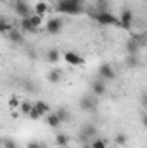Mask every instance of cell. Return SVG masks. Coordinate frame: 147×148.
Returning <instances> with one entry per match:
<instances>
[{"instance_id":"cell-22","label":"cell","mask_w":147,"mask_h":148,"mask_svg":"<svg viewBox=\"0 0 147 148\" xmlns=\"http://www.w3.org/2000/svg\"><path fill=\"white\" fill-rule=\"evenodd\" d=\"M57 115L61 117V121L62 122H68V121H71V114H69V110L68 109H57Z\"/></svg>"},{"instance_id":"cell-14","label":"cell","mask_w":147,"mask_h":148,"mask_svg":"<svg viewBox=\"0 0 147 148\" xmlns=\"http://www.w3.org/2000/svg\"><path fill=\"white\" fill-rule=\"evenodd\" d=\"M9 40H10L14 45H21V43L24 41V38H23V31H21V29H12V31L9 33Z\"/></svg>"},{"instance_id":"cell-6","label":"cell","mask_w":147,"mask_h":148,"mask_svg":"<svg viewBox=\"0 0 147 148\" xmlns=\"http://www.w3.org/2000/svg\"><path fill=\"white\" fill-rule=\"evenodd\" d=\"M80 138H81L83 143H90L92 140L97 138V127L94 124H85L80 131Z\"/></svg>"},{"instance_id":"cell-34","label":"cell","mask_w":147,"mask_h":148,"mask_svg":"<svg viewBox=\"0 0 147 148\" xmlns=\"http://www.w3.org/2000/svg\"><path fill=\"white\" fill-rule=\"evenodd\" d=\"M73 2H76V3H83V0H73Z\"/></svg>"},{"instance_id":"cell-3","label":"cell","mask_w":147,"mask_h":148,"mask_svg":"<svg viewBox=\"0 0 147 148\" xmlns=\"http://www.w3.org/2000/svg\"><path fill=\"white\" fill-rule=\"evenodd\" d=\"M62 28H64V21L61 19V17H50V19H47V23H45V31L49 33V35H59L61 31H62Z\"/></svg>"},{"instance_id":"cell-23","label":"cell","mask_w":147,"mask_h":148,"mask_svg":"<svg viewBox=\"0 0 147 148\" xmlns=\"http://www.w3.org/2000/svg\"><path fill=\"white\" fill-rule=\"evenodd\" d=\"M90 145H92V148H107V141L104 138H95L90 141Z\"/></svg>"},{"instance_id":"cell-24","label":"cell","mask_w":147,"mask_h":148,"mask_svg":"<svg viewBox=\"0 0 147 148\" xmlns=\"http://www.w3.org/2000/svg\"><path fill=\"white\" fill-rule=\"evenodd\" d=\"M35 105H31L30 102H21V114L23 115H30V112L33 110Z\"/></svg>"},{"instance_id":"cell-13","label":"cell","mask_w":147,"mask_h":148,"mask_svg":"<svg viewBox=\"0 0 147 148\" xmlns=\"http://www.w3.org/2000/svg\"><path fill=\"white\" fill-rule=\"evenodd\" d=\"M19 29L23 31V33H37L38 29L31 24V21H30V17H24V19H21L19 21Z\"/></svg>"},{"instance_id":"cell-16","label":"cell","mask_w":147,"mask_h":148,"mask_svg":"<svg viewBox=\"0 0 147 148\" xmlns=\"http://www.w3.org/2000/svg\"><path fill=\"white\" fill-rule=\"evenodd\" d=\"M35 109H37L42 115H49L50 114V107H49V103L47 102H43V100H38V102H35Z\"/></svg>"},{"instance_id":"cell-9","label":"cell","mask_w":147,"mask_h":148,"mask_svg":"<svg viewBox=\"0 0 147 148\" xmlns=\"http://www.w3.org/2000/svg\"><path fill=\"white\" fill-rule=\"evenodd\" d=\"M90 90H92V95L94 97H104L106 93H107V88H106V81L104 79H101V77H97V79H94L92 83H90Z\"/></svg>"},{"instance_id":"cell-33","label":"cell","mask_w":147,"mask_h":148,"mask_svg":"<svg viewBox=\"0 0 147 148\" xmlns=\"http://www.w3.org/2000/svg\"><path fill=\"white\" fill-rule=\"evenodd\" d=\"M81 148H92V145H90V143H83V147Z\"/></svg>"},{"instance_id":"cell-30","label":"cell","mask_w":147,"mask_h":148,"mask_svg":"<svg viewBox=\"0 0 147 148\" xmlns=\"http://www.w3.org/2000/svg\"><path fill=\"white\" fill-rule=\"evenodd\" d=\"M140 103H142L144 109H147V91L146 93H142V97H140Z\"/></svg>"},{"instance_id":"cell-5","label":"cell","mask_w":147,"mask_h":148,"mask_svg":"<svg viewBox=\"0 0 147 148\" xmlns=\"http://www.w3.org/2000/svg\"><path fill=\"white\" fill-rule=\"evenodd\" d=\"M12 7H14L16 16H19L21 19H24V17H30V16H31L30 5H28V2H26V0H14V2H12Z\"/></svg>"},{"instance_id":"cell-1","label":"cell","mask_w":147,"mask_h":148,"mask_svg":"<svg viewBox=\"0 0 147 148\" xmlns=\"http://www.w3.org/2000/svg\"><path fill=\"white\" fill-rule=\"evenodd\" d=\"M55 9H57V12H62L66 16H80V14H83V3H76L73 0H59Z\"/></svg>"},{"instance_id":"cell-10","label":"cell","mask_w":147,"mask_h":148,"mask_svg":"<svg viewBox=\"0 0 147 148\" xmlns=\"http://www.w3.org/2000/svg\"><path fill=\"white\" fill-rule=\"evenodd\" d=\"M64 60H66L69 66H74V67H80V66H83V64H85L83 57H81V55H78L76 52H71V50L64 53Z\"/></svg>"},{"instance_id":"cell-12","label":"cell","mask_w":147,"mask_h":148,"mask_svg":"<svg viewBox=\"0 0 147 148\" xmlns=\"http://www.w3.org/2000/svg\"><path fill=\"white\" fill-rule=\"evenodd\" d=\"M45 121H47V124H49L50 127H54V129H57V127L62 124V121H61V117L57 115V112H50L49 115H45Z\"/></svg>"},{"instance_id":"cell-17","label":"cell","mask_w":147,"mask_h":148,"mask_svg":"<svg viewBox=\"0 0 147 148\" xmlns=\"http://www.w3.org/2000/svg\"><path fill=\"white\" fill-rule=\"evenodd\" d=\"M33 10H35V14L42 16V17H45V14L49 12V5H47L45 2H37L35 7H33Z\"/></svg>"},{"instance_id":"cell-11","label":"cell","mask_w":147,"mask_h":148,"mask_svg":"<svg viewBox=\"0 0 147 148\" xmlns=\"http://www.w3.org/2000/svg\"><path fill=\"white\" fill-rule=\"evenodd\" d=\"M125 50H126L128 55H139V50H140V43H139V40H137V38H132V40L126 43Z\"/></svg>"},{"instance_id":"cell-21","label":"cell","mask_w":147,"mask_h":148,"mask_svg":"<svg viewBox=\"0 0 147 148\" xmlns=\"http://www.w3.org/2000/svg\"><path fill=\"white\" fill-rule=\"evenodd\" d=\"M114 143H116L118 147H125V145L128 143V136H126L125 133H119V134H116V138H114Z\"/></svg>"},{"instance_id":"cell-2","label":"cell","mask_w":147,"mask_h":148,"mask_svg":"<svg viewBox=\"0 0 147 148\" xmlns=\"http://www.w3.org/2000/svg\"><path fill=\"white\" fill-rule=\"evenodd\" d=\"M94 19H95L99 24H102V26H119V19H118V16L111 14V12H107V10H101V12H97V14L94 16Z\"/></svg>"},{"instance_id":"cell-7","label":"cell","mask_w":147,"mask_h":148,"mask_svg":"<svg viewBox=\"0 0 147 148\" xmlns=\"http://www.w3.org/2000/svg\"><path fill=\"white\" fill-rule=\"evenodd\" d=\"M118 19H119V28H123V29L128 31V29L132 28V24H133V12H132L130 9H123V10L119 12Z\"/></svg>"},{"instance_id":"cell-8","label":"cell","mask_w":147,"mask_h":148,"mask_svg":"<svg viewBox=\"0 0 147 148\" xmlns=\"http://www.w3.org/2000/svg\"><path fill=\"white\" fill-rule=\"evenodd\" d=\"M99 102H97V97H90V95H85L80 98V109L83 112H94L97 109Z\"/></svg>"},{"instance_id":"cell-15","label":"cell","mask_w":147,"mask_h":148,"mask_svg":"<svg viewBox=\"0 0 147 148\" xmlns=\"http://www.w3.org/2000/svg\"><path fill=\"white\" fill-rule=\"evenodd\" d=\"M61 60V53H59V50L57 48H50L49 52H47V62H50V64H57Z\"/></svg>"},{"instance_id":"cell-27","label":"cell","mask_w":147,"mask_h":148,"mask_svg":"<svg viewBox=\"0 0 147 148\" xmlns=\"http://www.w3.org/2000/svg\"><path fill=\"white\" fill-rule=\"evenodd\" d=\"M137 64H139L137 55H128V59H126V66H128V67H135Z\"/></svg>"},{"instance_id":"cell-32","label":"cell","mask_w":147,"mask_h":148,"mask_svg":"<svg viewBox=\"0 0 147 148\" xmlns=\"http://www.w3.org/2000/svg\"><path fill=\"white\" fill-rule=\"evenodd\" d=\"M140 122H142L144 127H147V112H144V114L140 115Z\"/></svg>"},{"instance_id":"cell-25","label":"cell","mask_w":147,"mask_h":148,"mask_svg":"<svg viewBox=\"0 0 147 148\" xmlns=\"http://www.w3.org/2000/svg\"><path fill=\"white\" fill-rule=\"evenodd\" d=\"M47 79L50 83H59L61 81V71H50L49 76H47Z\"/></svg>"},{"instance_id":"cell-31","label":"cell","mask_w":147,"mask_h":148,"mask_svg":"<svg viewBox=\"0 0 147 148\" xmlns=\"http://www.w3.org/2000/svg\"><path fill=\"white\" fill-rule=\"evenodd\" d=\"M9 105H10V107L14 109V107H17V105H21V103H19V100H17V98L14 97V98H10V102H9Z\"/></svg>"},{"instance_id":"cell-20","label":"cell","mask_w":147,"mask_h":148,"mask_svg":"<svg viewBox=\"0 0 147 148\" xmlns=\"http://www.w3.org/2000/svg\"><path fill=\"white\" fill-rule=\"evenodd\" d=\"M43 19H45V17L38 16V14H35V12L30 16V21H31V24H33L37 29H40V28H42V24H43Z\"/></svg>"},{"instance_id":"cell-19","label":"cell","mask_w":147,"mask_h":148,"mask_svg":"<svg viewBox=\"0 0 147 148\" xmlns=\"http://www.w3.org/2000/svg\"><path fill=\"white\" fill-rule=\"evenodd\" d=\"M12 29H14V28L7 23V19H0V33H2V35L9 36V33H10Z\"/></svg>"},{"instance_id":"cell-4","label":"cell","mask_w":147,"mask_h":148,"mask_svg":"<svg viewBox=\"0 0 147 148\" xmlns=\"http://www.w3.org/2000/svg\"><path fill=\"white\" fill-rule=\"evenodd\" d=\"M97 77H101L104 81H114L116 79V71H114V67L111 66L109 62H104L97 69Z\"/></svg>"},{"instance_id":"cell-29","label":"cell","mask_w":147,"mask_h":148,"mask_svg":"<svg viewBox=\"0 0 147 148\" xmlns=\"http://www.w3.org/2000/svg\"><path fill=\"white\" fill-rule=\"evenodd\" d=\"M26 148H43V147L38 141H30V143H26Z\"/></svg>"},{"instance_id":"cell-26","label":"cell","mask_w":147,"mask_h":148,"mask_svg":"<svg viewBox=\"0 0 147 148\" xmlns=\"http://www.w3.org/2000/svg\"><path fill=\"white\" fill-rule=\"evenodd\" d=\"M3 148H17V143L14 140H9V138H3V143H2Z\"/></svg>"},{"instance_id":"cell-18","label":"cell","mask_w":147,"mask_h":148,"mask_svg":"<svg viewBox=\"0 0 147 148\" xmlns=\"http://www.w3.org/2000/svg\"><path fill=\"white\" fill-rule=\"evenodd\" d=\"M55 145L59 148H66L69 145V138H68L66 134H57V136H55Z\"/></svg>"},{"instance_id":"cell-28","label":"cell","mask_w":147,"mask_h":148,"mask_svg":"<svg viewBox=\"0 0 147 148\" xmlns=\"http://www.w3.org/2000/svg\"><path fill=\"white\" fill-rule=\"evenodd\" d=\"M28 117H30L31 121H38V119L42 117V114H40V112H38L37 109H35V107H33V110L30 112V115H28Z\"/></svg>"}]
</instances>
